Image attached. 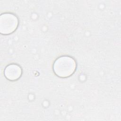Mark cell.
<instances>
[{"label": "cell", "instance_id": "6da1fadb", "mask_svg": "<svg viewBox=\"0 0 121 121\" xmlns=\"http://www.w3.org/2000/svg\"><path fill=\"white\" fill-rule=\"evenodd\" d=\"M76 64L73 59L69 56H62L58 58L54 63L55 74L61 78L71 76L75 71Z\"/></svg>", "mask_w": 121, "mask_h": 121}, {"label": "cell", "instance_id": "7a4b0ae2", "mask_svg": "<svg viewBox=\"0 0 121 121\" xmlns=\"http://www.w3.org/2000/svg\"><path fill=\"white\" fill-rule=\"evenodd\" d=\"M18 26L17 17L11 13H4L0 16V32L8 35L14 32Z\"/></svg>", "mask_w": 121, "mask_h": 121}, {"label": "cell", "instance_id": "3957f363", "mask_svg": "<svg viewBox=\"0 0 121 121\" xmlns=\"http://www.w3.org/2000/svg\"><path fill=\"white\" fill-rule=\"evenodd\" d=\"M22 70L21 68L16 64L8 65L4 71L5 77L11 81L18 79L21 75Z\"/></svg>", "mask_w": 121, "mask_h": 121}]
</instances>
